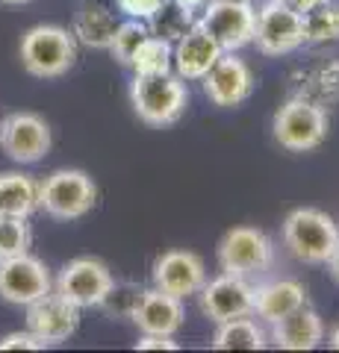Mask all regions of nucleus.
I'll return each mask as SVG.
<instances>
[{
  "label": "nucleus",
  "instance_id": "obj_2",
  "mask_svg": "<svg viewBox=\"0 0 339 353\" xmlns=\"http://www.w3.org/2000/svg\"><path fill=\"white\" fill-rule=\"evenodd\" d=\"M339 241L336 221L313 206L292 209L283 221V245L298 262L307 265H325Z\"/></svg>",
  "mask_w": 339,
  "mask_h": 353
},
{
  "label": "nucleus",
  "instance_id": "obj_11",
  "mask_svg": "<svg viewBox=\"0 0 339 353\" xmlns=\"http://www.w3.org/2000/svg\"><path fill=\"white\" fill-rule=\"evenodd\" d=\"M201 27L222 44V50H239L254 41L257 9L254 3H224V0H210L201 9Z\"/></svg>",
  "mask_w": 339,
  "mask_h": 353
},
{
  "label": "nucleus",
  "instance_id": "obj_15",
  "mask_svg": "<svg viewBox=\"0 0 339 353\" xmlns=\"http://www.w3.org/2000/svg\"><path fill=\"white\" fill-rule=\"evenodd\" d=\"M77 327H80V306L65 301L57 292H48L45 297H39V301L27 306V330L36 333L45 345H59V341L74 336Z\"/></svg>",
  "mask_w": 339,
  "mask_h": 353
},
{
  "label": "nucleus",
  "instance_id": "obj_32",
  "mask_svg": "<svg viewBox=\"0 0 339 353\" xmlns=\"http://www.w3.org/2000/svg\"><path fill=\"white\" fill-rule=\"evenodd\" d=\"M289 3L304 15V12H310V9H319V6H325V3H331V0H289Z\"/></svg>",
  "mask_w": 339,
  "mask_h": 353
},
{
  "label": "nucleus",
  "instance_id": "obj_34",
  "mask_svg": "<svg viewBox=\"0 0 339 353\" xmlns=\"http://www.w3.org/2000/svg\"><path fill=\"white\" fill-rule=\"evenodd\" d=\"M325 265L331 268V277L339 283V241H336V248H333V253H331V259H327Z\"/></svg>",
  "mask_w": 339,
  "mask_h": 353
},
{
  "label": "nucleus",
  "instance_id": "obj_27",
  "mask_svg": "<svg viewBox=\"0 0 339 353\" xmlns=\"http://www.w3.org/2000/svg\"><path fill=\"white\" fill-rule=\"evenodd\" d=\"M148 36H151L148 21L130 18V21H124V24H118L115 36H113V44H109V53H113V59H115L118 65H130L136 48H139V44L145 41Z\"/></svg>",
  "mask_w": 339,
  "mask_h": 353
},
{
  "label": "nucleus",
  "instance_id": "obj_7",
  "mask_svg": "<svg viewBox=\"0 0 339 353\" xmlns=\"http://www.w3.org/2000/svg\"><path fill=\"white\" fill-rule=\"evenodd\" d=\"M271 262H275V245L257 227H233L218 241V265L224 274L254 277L269 271Z\"/></svg>",
  "mask_w": 339,
  "mask_h": 353
},
{
  "label": "nucleus",
  "instance_id": "obj_12",
  "mask_svg": "<svg viewBox=\"0 0 339 353\" xmlns=\"http://www.w3.org/2000/svg\"><path fill=\"white\" fill-rule=\"evenodd\" d=\"M201 312L210 321L222 324L231 318L254 315V285L248 277H236V274H222L215 280H206L198 292Z\"/></svg>",
  "mask_w": 339,
  "mask_h": 353
},
{
  "label": "nucleus",
  "instance_id": "obj_30",
  "mask_svg": "<svg viewBox=\"0 0 339 353\" xmlns=\"http://www.w3.org/2000/svg\"><path fill=\"white\" fill-rule=\"evenodd\" d=\"M45 341H41L36 333H9L0 339V350H41Z\"/></svg>",
  "mask_w": 339,
  "mask_h": 353
},
{
  "label": "nucleus",
  "instance_id": "obj_13",
  "mask_svg": "<svg viewBox=\"0 0 339 353\" xmlns=\"http://www.w3.org/2000/svg\"><path fill=\"white\" fill-rule=\"evenodd\" d=\"M251 92H254V74L245 59L233 57V50H224L213 68L204 74V94L222 109L245 103Z\"/></svg>",
  "mask_w": 339,
  "mask_h": 353
},
{
  "label": "nucleus",
  "instance_id": "obj_35",
  "mask_svg": "<svg viewBox=\"0 0 339 353\" xmlns=\"http://www.w3.org/2000/svg\"><path fill=\"white\" fill-rule=\"evenodd\" d=\"M327 341H331V347H333V350H339V324L331 330V339H327Z\"/></svg>",
  "mask_w": 339,
  "mask_h": 353
},
{
  "label": "nucleus",
  "instance_id": "obj_24",
  "mask_svg": "<svg viewBox=\"0 0 339 353\" xmlns=\"http://www.w3.org/2000/svg\"><path fill=\"white\" fill-rule=\"evenodd\" d=\"M171 65H174L171 41L157 39V36H148L136 48L133 59H130V68L136 74H166V71H171Z\"/></svg>",
  "mask_w": 339,
  "mask_h": 353
},
{
  "label": "nucleus",
  "instance_id": "obj_31",
  "mask_svg": "<svg viewBox=\"0 0 339 353\" xmlns=\"http://www.w3.org/2000/svg\"><path fill=\"white\" fill-rule=\"evenodd\" d=\"M136 350H177V341H174V336H148V333H142V339L136 341Z\"/></svg>",
  "mask_w": 339,
  "mask_h": 353
},
{
  "label": "nucleus",
  "instance_id": "obj_33",
  "mask_svg": "<svg viewBox=\"0 0 339 353\" xmlns=\"http://www.w3.org/2000/svg\"><path fill=\"white\" fill-rule=\"evenodd\" d=\"M174 3L183 6L186 12H201V9H204L206 3H210V0H174Z\"/></svg>",
  "mask_w": 339,
  "mask_h": 353
},
{
  "label": "nucleus",
  "instance_id": "obj_17",
  "mask_svg": "<svg viewBox=\"0 0 339 353\" xmlns=\"http://www.w3.org/2000/svg\"><path fill=\"white\" fill-rule=\"evenodd\" d=\"M183 318H186V312H183V301H180V297L166 294L159 289H145L130 321L139 327V333L174 336L183 327Z\"/></svg>",
  "mask_w": 339,
  "mask_h": 353
},
{
  "label": "nucleus",
  "instance_id": "obj_14",
  "mask_svg": "<svg viewBox=\"0 0 339 353\" xmlns=\"http://www.w3.org/2000/svg\"><path fill=\"white\" fill-rule=\"evenodd\" d=\"M151 277H154V289L186 301L201 292V285L206 283V268L204 259L192 250H166L154 262Z\"/></svg>",
  "mask_w": 339,
  "mask_h": 353
},
{
  "label": "nucleus",
  "instance_id": "obj_28",
  "mask_svg": "<svg viewBox=\"0 0 339 353\" xmlns=\"http://www.w3.org/2000/svg\"><path fill=\"white\" fill-rule=\"evenodd\" d=\"M142 285H136V283H113V289H109L106 294H104V301L97 303V309H101L104 315H109V318H133V312H136V306H139V301H142Z\"/></svg>",
  "mask_w": 339,
  "mask_h": 353
},
{
  "label": "nucleus",
  "instance_id": "obj_5",
  "mask_svg": "<svg viewBox=\"0 0 339 353\" xmlns=\"http://www.w3.org/2000/svg\"><path fill=\"white\" fill-rule=\"evenodd\" d=\"M271 130H275V141L283 150L307 153L327 139V112L319 103L295 97V101H287L275 112Z\"/></svg>",
  "mask_w": 339,
  "mask_h": 353
},
{
  "label": "nucleus",
  "instance_id": "obj_4",
  "mask_svg": "<svg viewBox=\"0 0 339 353\" xmlns=\"http://www.w3.org/2000/svg\"><path fill=\"white\" fill-rule=\"evenodd\" d=\"M97 185L86 171L59 168L39 183V209L57 221H77L92 212Z\"/></svg>",
  "mask_w": 339,
  "mask_h": 353
},
{
  "label": "nucleus",
  "instance_id": "obj_16",
  "mask_svg": "<svg viewBox=\"0 0 339 353\" xmlns=\"http://www.w3.org/2000/svg\"><path fill=\"white\" fill-rule=\"evenodd\" d=\"M222 44L201 27V21L186 30L180 41H174V68L180 80H204V74L213 68L215 59L222 57Z\"/></svg>",
  "mask_w": 339,
  "mask_h": 353
},
{
  "label": "nucleus",
  "instance_id": "obj_18",
  "mask_svg": "<svg viewBox=\"0 0 339 353\" xmlns=\"http://www.w3.org/2000/svg\"><path fill=\"white\" fill-rule=\"evenodd\" d=\"M269 339L283 350H313L325 339V324L316 309L304 303L301 309L283 315L280 321L271 324Z\"/></svg>",
  "mask_w": 339,
  "mask_h": 353
},
{
  "label": "nucleus",
  "instance_id": "obj_20",
  "mask_svg": "<svg viewBox=\"0 0 339 353\" xmlns=\"http://www.w3.org/2000/svg\"><path fill=\"white\" fill-rule=\"evenodd\" d=\"M115 30H118V21L106 6L86 3V6H80V12L74 15V30L71 32H74V39H77L80 44H86V48L109 50Z\"/></svg>",
  "mask_w": 339,
  "mask_h": 353
},
{
  "label": "nucleus",
  "instance_id": "obj_37",
  "mask_svg": "<svg viewBox=\"0 0 339 353\" xmlns=\"http://www.w3.org/2000/svg\"><path fill=\"white\" fill-rule=\"evenodd\" d=\"M3 3H30V0H3Z\"/></svg>",
  "mask_w": 339,
  "mask_h": 353
},
{
  "label": "nucleus",
  "instance_id": "obj_10",
  "mask_svg": "<svg viewBox=\"0 0 339 353\" xmlns=\"http://www.w3.org/2000/svg\"><path fill=\"white\" fill-rule=\"evenodd\" d=\"M48 292H53V280L41 259L30 256V253L0 259V297L6 303L30 306Z\"/></svg>",
  "mask_w": 339,
  "mask_h": 353
},
{
  "label": "nucleus",
  "instance_id": "obj_9",
  "mask_svg": "<svg viewBox=\"0 0 339 353\" xmlns=\"http://www.w3.org/2000/svg\"><path fill=\"white\" fill-rule=\"evenodd\" d=\"M113 283H115L113 271L101 259L80 256V259H71L59 271L57 283H53V292L62 294L65 301H71L74 306L89 309L104 301V294L113 289Z\"/></svg>",
  "mask_w": 339,
  "mask_h": 353
},
{
  "label": "nucleus",
  "instance_id": "obj_3",
  "mask_svg": "<svg viewBox=\"0 0 339 353\" xmlns=\"http://www.w3.org/2000/svg\"><path fill=\"white\" fill-rule=\"evenodd\" d=\"M130 101L136 115L151 127H168L180 121L189 103V92L177 74H136L130 85Z\"/></svg>",
  "mask_w": 339,
  "mask_h": 353
},
{
  "label": "nucleus",
  "instance_id": "obj_23",
  "mask_svg": "<svg viewBox=\"0 0 339 353\" xmlns=\"http://www.w3.org/2000/svg\"><path fill=\"white\" fill-rule=\"evenodd\" d=\"M195 24V12H186L183 6L177 3H162L154 15L148 18V30H151V36H157V39H166V41H180L186 36V30H189Z\"/></svg>",
  "mask_w": 339,
  "mask_h": 353
},
{
  "label": "nucleus",
  "instance_id": "obj_6",
  "mask_svg": "<svg viewBox=\"0 0 339 353\" xmlns=\"http://www.w3.org/2000/svg\"><path fill=\"white\" fill-rule=\"evenodd\" d=\"M260 53L266 57H283L304 44V15L289 0H266L257 9L254 41Z\"/></svg>",
  "mask_w": 339,
  "mask_h": 353
},
{
  "label": "nucleus",
  "instance_id": "obj_26",
  "mask_svg": "<svg viewBox=\"0 0 339 353\" xmlns=\"http://www.w3.org/2000/svg\"><path fill=\"white\" fill-rule=\"evenodd\" d=\"M30 245H32V230L27 224V218L0 215V259L30 253Z\"/></svg>",
  "mask_w": 339,
  "mask_h": 353
},
{
  "label": "nucleus",
  "instance_id": "obj_29",
  "mask_svg": "<svg viewBox=\"0 0 339 353\" xmlns=\"http://www.w3.org/2000/svg\"><path fill=\"white\" fill-rule=\"evenodd\" d=\"M162 3H166V0H115V6L122 9L127 18H139V21H148Z\"/></svg>",
  "mask_w": 339,
  "mask_h": 353
},
{
  "label": "nucleus",
  "instance_id": "obj_1",
  "mask_svg": "<svg viewBox=\"0 0 339 353\" xmlns=\"http://www.w3.org/2000/svg\"><path fill=\"white\" fill-rule=\"evenodd\" d=\"M21 65L30 77L53 80L74 68L77 62V39L57 24H39L21 36Z\"/></svg>",
  "mask_w": 339,
  "mask_h": 353
},
{
  "label": "nucleus",
  "instance_id": "obj_19",
  "mask_svg": "<svg viewBox=\"0 0 339 353\" xmlns=\"http://www.w3.org/2000/svg\"><path fill=\"white\" fill-rule=\"evenodd\" d=\"M304 303H307V289L298 280H289V277L262 283L254 289V315L266 324L280 321L283 315L301 309Z\"/></svg>",
  "mask_w": 339,
  "mask_h": 353
},
{
  "label": "nucleus",
  "instance_id": "obj_21",
  "mask_svg": "<svg viewBox=\"0 0 339 353\" xmlns=\"http://www.w3.org/2000/svg\"><path fill=\"white\" fill-rule=\"evenodd\" d=\"M39 209V183L27 174H0V215L30 218Z\"/></svg>",
  "mask_w": 339,
  "mask_h": 353
},
{
  "label": "nucleus",
  "instance_id": "obj_25",
  "mask_svg": "<svg viewBox=\"0 0 339 353\" xmlns=\"http://www.w3.org/2000/svg\"><path fill=\"white\" fill-rule=\"evenodd\" d=\"M304 41L310 44L339 41V6L325 3L319 9L304 12Z\"/></svg>",
  "mask_w": 339,
  "mask_h": 353
},
{
  "label": "nucleus",
  "instance_id": "obj_8",
  "mask_svg": "<svg viewBox=\"0 0 339 353\" xmlns=\"http://www.w3.org/2000/svg\"><path fill=\"white\" fill-rule=\"evenodd\" d=\"M50 127L36 112H12L0 121V150L18 165L41 162L50 153Z\"/></svg>",
  "mask_w": 339,
  "mask_h": 353
},
{
  "label": "nucleus",
  "instance_id": "obj_22",
  "mask_svg": "<svg viewBox=\"0 0 339 353\" xmlns=\"http://www.w3.org/2000/svg\"><path fill=\"white\" fill-rule=\"evenodd\" d=\"M210 345L215 350H262L266 347V330H262L251 315L231 318L215 327Z\"/></svg>",
  "mask_w": 339,
  "mask_h": 353
},
{
  "label": "nucleus",
  "instance_id": "obj_36",
  "mask_svg": "<svg viewBox=\"0 0 339 353\" xmlns=\"http://www.w3.org/2000/svg\"><path fill=\"white\" fill-rule=\"evenodd\" d=\"M224 3H254V0H224Z\"/></svg>",
  "mask_w": 339,
  "mask_h": 353
}]
</instances>
